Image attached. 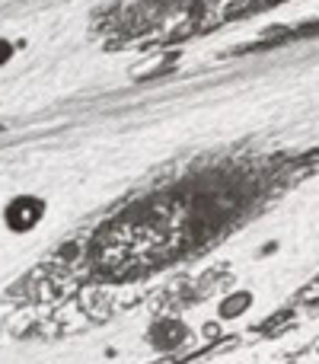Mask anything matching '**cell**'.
Here are the masks:
<instances>
[{
	"label": "cell",
	"instance_id": "obj_1",
	"mask_svg": "<svg viewBox=\"0 0 319 364\" xmlns=\"http://www.w3.org/2000/svg\"><path fill=\"white\" fill-rule=\"evenodd\" d=\"M6 58H10V45L0 42V61H6Z\"/></svg>",
	"mask_w": 319,
	"mask_h": 364
}]
</instances>
